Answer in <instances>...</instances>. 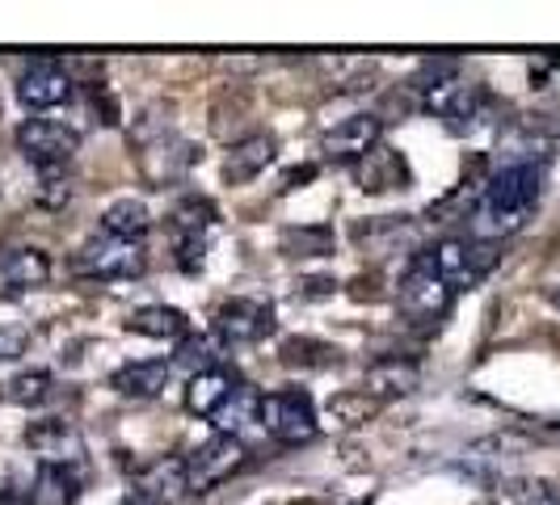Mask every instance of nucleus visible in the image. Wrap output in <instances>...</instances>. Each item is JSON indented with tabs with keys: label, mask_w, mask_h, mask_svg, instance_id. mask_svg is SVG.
Listing matches in <instances>:
<instances>
[{
	"label": "nucleus",
	"mask_w": 560,
	"mask_h": 505,
	"mask_svg": "<svg viewBox=\"0 0 560 505\" xmlns=\"http://www.w3.org/2000/svg\"><path fill=\"white\" fill-rule=\"evenodd\" d=\"M198 161H202L198 143L182 140V136H165V140L140 148L143 181H148V186H156V190H165V186H173V181H182Z\"/></svg>",
	"instance_id": "9"
},
{
	"label": "nucleus",
	"mask_w": 560,
	"mask_h": 505,
	"mask_svg": "<svg viewBox=\"0 0 560 505\" xmlns=\"http://www.w3.org/2000/svg\"><path fill=\"white\" fill-rule=\"evenodd\" d=\"M4 396L13 404H22V409H38V404H47L56 396V379H51V371H22V375H13L4 384Z\"/></svg>",
	"instance_id": "26"
},
{
	"label": "nucleus",
	"mask_w": 560,
	"mask_h": 505,
	"mask_svg": "<svg viewBox=\"0 0 560 505\" xmlns=\"http://www.w3.org/2000/svg\"><path fill=\"white\" fill-rule=\"evenodd\" d=\"M215 224V207L207 198H182L173 207V236H207V227Z\"/></svg>",
	"instance_id": "27"
},
{
	"label": "nucleus",
	"mask_w": 560,
	"mask_h": 505,
	"mask_svg": "<svg viewBox=\"0 0 560 505\" xmlns=\"http://www.w3.org/2000/svg\"><path fill=\"white\" fill-rule=\"evenodd\" d=\"M122 505H161V502H156V497H148V493H140V489H131Z\"/></svg>",
	"instance_id": "34"
},
{
	"label": "nucleus",
	"mask_w": 560,
	"mask_h": 505,
	"mask_svg": "<svg viewBox=\"0 0 560 505\" xmlns=\"http://www.w3.org/2000/svg\"><path fill=\"white\" fill-rule=\"evenodd\" d=\"M430 261H434V274L447 282L451 291H464V286H472L480 282L489 270H493V261H498V245H489V240H439L434 249H430Z\"/></svg>",
	"instance_id": "7"
},
{
	"label": "nucleus",
	"mask_w": 560,
	"mask_h": 505,
	"mask_svg": "<svg viewBox=\"0 0 560 505\" xmlns=\"http://www.w3.org/2000/svg\"><path fill=\"white\" fill-rule=\"evenodd\" d=\"M485 106H489V97L480 93L477 84H455L447 97H443V106H439L434 114L447 122L451 136H468V131H477L480 127Z\"/></svg>",
	"instance_id": "19"
},
{
	"label": "nucleus",
	"mask_w": 560,
	"mask_h": 505,
	"mask_svg": "<svg viewBox=\"0 0 560 505\" xmlns=\"http://www.w3.org/2000/svg\"><path fill=\"white\" fill-rule=\"evenodd\" d=\"M312 177H316V165L291 168V173H287V181H282V190H295V186H304V181H312Z\"/></svg>",
	"instance_id": "33"
},
{
	"label": "nucleus",
	"mask_w": 560,
	"mask_h": 505,
	"mask_svg": "<svg viewBox=\"0 0 560 505\" xmlns=\"http://www.w3.org/2000/svg\"><path fill=\"white\" fill-rule=\"evenodd\" d=\"M279 359L291 371H329L341 363V350L329 341H316V337H287L279 345Z\"/></svg>",
	"instance_id": "23"
},
{
	"label": "nucleus",
	"mask_w": 560,
	"mask_h": 505,
	"mask_svg": "<svg viewBox=\"0 0 560 505\" xmlns=\"http://www.w3.org/2000/svg\"><path fill=\"white\" fill-rule=\"evenodd\" d=\"M51 279V257L34 245L0 249V295H22L34 286H47Z\"/></svg>",
	"instance_id": "14"
},
{
	"label": "nucleus",
	"mask_w": 560,
	"mask_h": 505,
	"mask_svg": "<svg viewBox=\"0 0 560 505\" xmlns=\"http://www.w3.org/2000/svg\"><path fill=\"white\" fill-rule=\"evenodd\" d=\"M375 404H380V400H371L366 392H354V396H337V400L329 404V409H334V413H337L341 421L359 425V421H366L371 413H375Z\"/></svg>",
	"instance_id": "30"
},
{
	"label": "nucleus",
	"mask_w": 560,
	"mask_h": 505,
	"mask_svg": "<svg viewBox=\"0 0 560 505\" xmlns=\"http://www.w3.org/2000/svg\"><path fill=\"white\" fill-rule=\"evenodd\" d=\"M421 388V366L413 359H380L366 366L363 392L371 400H396V396H413Z\"/></svg>",
	"instance_id": "15"
},
{
	"label": "nucleus",
	"mask_w": 560,
	"mask_h": 505,
	"mask_svg": "<svg viewBox=\"0 0 560 505\" xmlns=\"http://www.w3.org/2000/svg\"><path fill=\"white\" fill-rule=\"evenodd\" d=\"M337 245L334 227L329 224H300V227H282L279 232V249L287 257H329Z\"/></svg>",
	"instance_id": "25"
},
{
	"label": "nucleus",
	"mask_w": 560,
	"mask_h": 505,
	"mask_svg": "<svg viewBox=\"0 0 560 505\" xmlns=\"http://www.w3.org/2000/svg\"><path fill=\"white\" fill-rule=\"evenodd\" d=\"M168 375H173V363L165 359H152V363H127L110 375V388L127 400H152V396L165 392Z\"/></svg>",
	"instance_id": "18"
},
{
	"label": "nucleus",
	"mask_w": 560,
	"mask_h": 505,
	"mask_svg": "<svg viewBox=\"0 0 560 505\" xmlns=\"http://www.w3.org/2000/svg\"><path fill=\"white\" fill-rule=\"evenodd\" d=\"M510 497L514 505H560V489L552 480H514Z\"/></svg>",
	"instance_id": "29"
},
{
	"label": "nucleus",
	"mask_w": 560,
	"mask_h": 505,
	"mask_svg": "<svg viewBox=\"0 0 560 505\" xmlns=\"http://www.w3.org/2000/svg\"><path fill=\"white\" fill-rule=\"evenodd\" d=\"M173 366H186L190 375H198V371H211L215 363V354H211V341L207 337H186L182 341V350L173 354Z\"/></svg>",
	"instance_id": "28"
},
{
	"label": "nucleus",
	"mask_w": 560,
	"mask_h": 505,
	"mask_svg": "<svg viewBox=\"0 0 560 505\" xmlns=\"http://www.w3.org/2000/svg\"><path fill=\"white\" fill-rule=\"evenodd\" d=\"M380 136H384V118L380 114H350V118H341L334 131L320 140V148H325L329 161L363 165L366 156L380 148Z\"/></svg>",
	"instance_id": "10"
},
{
	"label": "nucleus",
	"mask_w": 560,
	"mask_h": 505,
	"mask_svg": "<svg viewBox=\"0 0 560 505\" xmlns=\"http://www.w3.org/2000/svg\"><path fill=\"white\" fill-rule=\"evenodd\" d=\"M173 249H177V266L186 274L202 270V252H207V236H173Z\"/></svg>",
	"instance_id": "31"
},
{
	"label": "nucleus",
	"mask_w": 560,
	"mask_h": 505,
	"mask_svg": "<svg viewBox=\"0 0 560 505\" xmlns=\"http://www.w3.org/2000/svg\"><path fill=\"white\" fill-rule=\"evenodd\" d=\"M552 304L560 308V286H552Z\"/></svg>",
	"instance_id": "35"
},
{
	"label": "nucleus",
	"mask_w": 560,
	"mask_h": 505,
	"mask_svg": "<svg viewBox=\"0 0 560 505\" xmlns=\"http://www.w3.org/2000/svg\"><path fill=\"white\" fill-rule=\"evenodd\" d=\"M245 463H249V447L236 434H215L186 455V477H190L195 493H211L215 484L236 477Z\"/></svg>",
	"instance_id": "6"
},
{
	"label": "nucleus",
	"mask_w": 560,
	"mask_h": 505,
	"mask_svg": "<svg viewBox=\"0 0 560 505\" xmlns=\"http://www.w3.org/2000/svg\"><path fill=\"white\" fill-rule=\"evenodd\" d=\"M257 421L266 425V434L282 447H304L316 438V404L304 388H282L257 400Z\"/></svg>",
	"instance_id": "2"
},
{
	"label": "nucleus",
	"mask_w": 560,
	"mask_h": 505,
	"mask_svg": "<svg viewBox=\"0 0 560 505\" xmlns=\"http://www.w3.org/2000/svg\"><path fill=\"white\" fill-rule=\"evenodd\" d=\"M26 447L38 455V463H59V468H72V463H81L84 438H81V430H77L72 421L47 418V421H34V425L26 430Z\"/></svg>",
	"instance_id": "12"
},
{
	"label": "nucleus",
	"mask_w": 560,
	"mask_h": 505,
	"mask_svg": "<svg viewBox=\"0 0 560 505\" xmlns=\"http://www.w3.org/2000/svg\"><path fill=\"white\" fill-rule=\"evenodd\" d=\"M30 333L26 329H13V325H0V363H18L26 354Z\"/></svg>",
	"instance_id": "32"
},
{
	"label": "nucleus",
	"mask_w": 560,
	"mask_h": 505,
	"mask_svg": "<svg viewBox=\"0 0 560 505\" xmlns=\"http://www.w3.org/2000/svg\"><path fill=\"white\" fill-rule=\"evenodd\" d=\"M236 392H241L236 371L211 366V371L190 375V384H186V409H190L195 418H220L228 404L236 400Z\"/></svg>",
	"instance_id": "13"
},
{
	"label": "nucleus",
	"mask_w": 560,
	"mask_h": 505,
	"mask_svg": "<svg viewBox=\"0 0 560 505\" xmlns=\"http://www.w3.org/2000/svg\"><path fill=\"white\" fill-rule=\"evenodd\" d=\"M81 497V477L59 463H38L34 484H30V505H77Z\"/></svg>",
	"instance_id": "20"
},
{
	"label": "nucleus",
	"mask_w": 560,
	"mask_h": 505,
	"mask_svg": "<svg viewBox=\"0 0 560 505\" xmlns=\"http://www.w3.org/2000/svg\"><path fill=\"white\" fill-rule=\"evenodd\" d=\"M275 156H279L275 136H249V140L232 143V152L224 161V181L228 186H249L257 173H266L275 165Z\"/></svg>",
	"instance_id": "16"
},
{
	"label": "nucleus",
	"mask_w": 560,
	"mask_h": 505,
	"mask_svg": "<svg viewBox=\"0 0 560 505\" xmlns=\"http://www.w3.org/2000/svg\"><path fill=\"white\" fill-rule=\"evenodd\" d=\"M539 202V165L532 161H514L502 173H493L485 181V195L477 202V236L498 245L510 232L527 224V215Z\"/></svg>",
	"instance_id": "1"
},
{
	"label": "nucleus",
	"mask_w": 560,
	"mask_h": 505,
	"mask_svg": "<svg viewBox=\"0 0 560 505\" xmlns=\"http://www.w3.org/2000/svg\"><path fill=\"white\" fill-rule=\"evenodd\" d=\"M68 97H72V77H68L63 63H56V59H34V63L22 68V77H18V102L30 114L56 110Z\"/></svg>",
	"instance_id": "8"
},
{
	"label": "nucleus",
	"mask_w": 560,
	"mask_h": 505,
	"mask_svg": "<svg viewBox=\"0 0 560 505\" xmlns=\"http://www.w3.org/2000/svg\"><path fill=\"white\" fill-rule=\"evenodd\" d=\"M359 181H363V190H371V195H375V190H396V186L409 181V168L400 161V152L375 148L363 165H359Z\"/></svg>",
	"instance_id": "24"
},
{
	"label": "nucleus",
	"mask_w": 560,
	"mask_h": 505,
	"mask_svg": "<svg viewBox=\"0 0 560 505\" xmlns=\"http://www.w3.org/2000/svg\"><path fill=\"white\" fill-rule=\"evenodd\" d=\"M77 274L97 282H118V279H140L148 270V257H143V245H131V240H114V236H89L77 257H72Z\"/></svg>",
	"instance_id": "3"
},
{
	"label": "nucleus",
	"mask_w": 560,
	"mask_h": 505,
	"mask_svg": "<svg viewBox=\"0 0 560 505\" xmlns=\"http://www.w3.org/2000/svg\"><path fill=\"white\" fill-rule=\"evenodd\" d=\"M148 227H152V215H148V207H143L140 198H118V202L106 207V215H102V232L114 236V240L140 245L143 236H148Z\"/></svg>",
	"instance_id": "22"
},
{
	"label": "nucleus",
	"mask_w": 560,
	"mask_h": 505,
	"mask_svg": "<svg viewBox=\"0 0 560 505\" xmlns=\"http://www.w3.org/2000/svg\"><path fill=\"white\" fill-rule=\"evenodd\" d=\"M136 489L148 493V497H156L161 505H186V497L195 493L190 477H186V459H156V463H148L136 477Z\"/></svg>",
	"instance_id": "17"
},
{
	"label": "nucleus",
	"mask_w": 560,
	"mask_h": 505,
	"mask_svg": "<svg viewBox=\"0 0 560 505\" xmlns=\"http://www.w3.org/2000/svg\"><path fill=\"white\" fill-rule=\"evenodd\" d=\"M18 148L30 165L56 173V168L72 165V156L81 152V131L68 122H51V118H26L18 127Z\"/></svg>",
	"instance_id": "5"
},
{
	"label": "nucleus",
	"mask_w": 560,
	"mask_h": 505,
	"mask_svg": "<svg viewBox=\"0 0 560 505\" xmlns=\"http://www.w3.org/2000/svg\"><path fill=\"white\" fill-rule=\"evenodd\" d=\"M451 291L447 282L434 274V261H430V249L418 252L413 261H409V270H405V279H400V291H396V300H400V312L409 316V320H421V325H430V320H443L451 308Z\"/></svg>",
	"instance_id": "4"
},
{
	"label": "nucleus",
	"mask_w": 560,
	"mask_h": 505,
	"mask_svg": "<svg viewBox=\"0 0 560 505\" xmlns=\"http://www.w3.org/2000/svg\"><path fill=\"white\" fill-rule=\"evenodd\" d=\"M275 333V308L266 300H228L215 312V337L224 345H253Z\"/></svg>",
	"instance_id": "11"
},
{
	"label": "nucleus",
	"mask_w": 560,
	"mask_h": 505,
	"mask_svg": "<svg viewBox=\"0 0 560 505\" xmlns=\"http://www.w3.org/2000/svg\"><path fill=\"white\" fill-rule=\"evenodd\" d=\"M127 329L140 337H152V341H173V337L190 333V320L182 308H168V304H148V308H136L127 316Z\"/></svg>",
	"instance_id": "21"
}]
</instances>
